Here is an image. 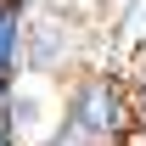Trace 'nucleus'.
Masks as SVG:
<instances>
[{
	"label": "nucleus",
	"instance_id": "4",
	"mask_svg": "<svg viewBox=\"0 0 146 146\" xmlns=\"http://www.w3.org/2000/svg\"><path fill=\"white\" fill-rule=\"evenodd\" d=\"M129 101H135V124H146V56L135 62V73H129Z\"/></svg>",
	"mask_w": 146,
	"mask_h": 146
},
{
	"label": "nucleus",
	"instance_id": "7",
	"mask_svg": "<svg viewBox=\"0 0 146 146\" xmlns=\"http://www.w3.org/2000/svg\"><path fill=\"white\" fill-rule=\"evenodd\" d=\"M11 90H17V79H11V73H0V107L11 101Z\"/></svg>",
	"mask_w": 146,
	"mask_h": 146
},
{
	"label": "nucleus",
	"instance_id": "2",
	"mask_svg": "<svg viewBox=\"0 0 146 146\" xmlns=\"http://www.w3.org/2000/svg\"><path fill=\"white\" fill-rule=\"evenodd\" d=\"M79 51H84V34H79V23H73V11H62L51 0V11H39V17H28V34H23V68L28 73H68L73 62H79Z\"/></svg>",
	"mask_w": 146,
	"mask_h": 146
},
{
	"label": "nucleus",
	"instance_id": "5",
	"mask_svg": "<svg viewBox=\"0 0 146 146\" xmlns=\"http://www.w3.org/2000/svg\"><path fill=\"white\" fill-rule=\"evenodd\" d=\"M0 146H23V141H17V129L6 124V112H0Z\"/></svg>",
	"mask_w": 146,
	"mask_h": 146
},
{
	"label": "nucleus",
	"instance_id": "1",
	"mask_svg": "<svg viewBox=\"0 0 146 146\" xmlns=\"http://www.w3.org/2000/svg\"><path fill=\"white\" fill-rule=\"evenodd\" d=\"M62 124L96 146H118L135 129V101H129V79L101 68H84L62 96Z\"/></svg>",
	"mask_w": 146,
	"mask_h": 146
},
{
	"label": "nucleus",
	"instance_id": "3",
	"mask_svg": "<svg viewBox=\"0 0 146 146\" xmlns=\"http://www.w3.org/2000/svg\"><path fill=\"white\" fill-rule=\"evenodd\" d=\"M23 34H28V11L0 6V73H11V79H23Z\"/></svg>",
	"mask_w": 146,
	"mask_h": 146
},
{
	"label": "nucleus",
	"instance_id": "8",
	"mask_svg": "<svg viewBox=\"0 0 146 146\" xmlns=\"http://www.w3.org/2000/svg\"><path fill=\"white\" fill-rule=\"evenodd\" d=\"M0 6H23V11H34V0H0Z\"/></svg>",
	"mask_w": 146,
	"mask_h": 146
},
{
	"label": "nucleus",
	"instance_id": "6",
	"mask_svg": "<svg viewBox=\"0 0 146 146\" xmlns=\"http://www.w3.org/2000/svg\"><path fill=\"white\" fill-rule=\"evenodd\" d=\"M118 146H146V124H135V129H129V135H124Z\"/></svg>",
	"mask_w": 146,
	"mask_h": 146
}]
</instances>
